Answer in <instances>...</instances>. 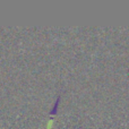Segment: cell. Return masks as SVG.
Instances as JSON below:
<instances>
[{"instance_id": "cell-1", "label": "cell", "mask_w": 129, "mask_h": 129, "mask_svg": "<svg viewBox=\"0 0 129 129\" xmlns=\"http://www.w3.org/2000/svg\"><path fill=\"white\" fill-rule=\"evenodd\" d=\"M60 99H61V96H60V94H59L58 98H57V100H56V102L53 103V107H52L51 111H50V116L57 114V112H58V108H59V103H60Z\"/></svg>"}]
</instances>
